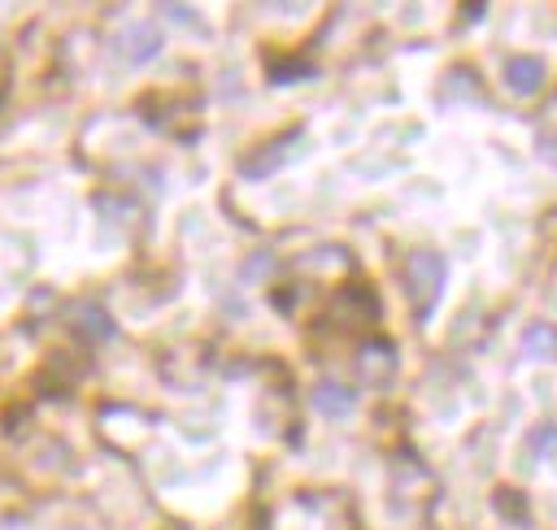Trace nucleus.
<instances>
[{"instance_id":"nucleus-7","label":"nucleus","mask_w":557,"mask_h":530,"mask_svg":"<svg viewBox=\"0 0 557 530\" xmlns=\"http://www.w3.org/2000/svg\"><path fill=\"white\" fill-rule=\"evenodd\" d=\"M70 317H78V321H74V330H78V335H87V339H109V335H113L109 313H104V308H96V304H74V313H70Z\"/></svg>"},{"instance_id":"nucleus-8","label":"nucleus","mask_w":557,"mask_h":530,"mask_svg":"<svg viewBox=\"0 0 557 530\" xmlns=\"http://www.w3.org/2000/svg\"><path fill=\"white\" fill-rule=\"evenodd\" d=\"M522 352L527 356H557V330L548 321H535L522 330Z\"/></svg>"},{"instance_id":"nucleus-6","label":"nucleus","mask_w":557,"mask_h":530,"mask_svg":"<svg viewBox=\"0 0 557 530\" xmlns=\"http://www.w3.org/2000/svg\"><path fill=\"white\" fill-rule=\"evenodd\" d=\"M392 369H396V356H392L387 343H379V339H374V343H361V352H357V374H361L370 387L387 382Z\"/></svg>"},{"instance_id":"nucleus-5","label":"nucleus","mask_w":557,"mask_h":530,"mask_svg":"<svg viewBox=\"0 0 557 530\" xmlns=\"http://www.w3.org/2000/svg\"><path fill=\"white\" fill-rule=\"evenodd\" d=\"M544 61L540 56H509L505 61V87L513 91V96H535L540 87H544Z\"/></svg>"},{"instance_id":"nucleus-1","label":"nucleus","mask_w":557,"mask_h":530,"mask_svg":"<svg viewBox=\"0 0 557 530\" xmlns=\"http://www.w3.org/2000/svg\"><path fill=\"white\" fill-rule=\"evenodd\" d=\"M444 256L440 252H413L409 265H405V278H409V295L418 304V313L426 317L435 304H440V291H444Z\"/></svg>"},{"instance_id":"nucleus-2","label":"nucleus","mask_w":557,"mask_h":530,"mask_svg":"<svg viewBox=\"0 0 557 530\" xmlns=\"http://www.w3.org/2000/svg\"><path fill=\"white\" fill-rule=\"evenodd\" d=\"M113 52H117L126 65H144V61H152V56L161 52V35H157L148 22H144V26L135 22V26H126V30L113 39Z\"/></svg>"},{"instance_id":"nucleus-3","label":"nucleus","mask_w":557,"mask_h":530,"mask_svg":"<svg viewBox=\"0 0 557 530\" xmlns=\"http://www.w3.org/2000/svg\"><path fill=\"white\" fill-rule=\"evenodd\" d=\"M296 139H300V130H292V135H283V139L261 143L257 152H248V156L239 161V174H244V178H265V174H274V169L287 161V143H296Z\"/></svg>"},{"instance_id":"nucleus-4","label":"nucleus","mask_w":557,"mask_h":530,"mask_svg":"<svg viewBox=\"0 0 557 530\" xmlns=\"http://www.w3.org/2000/svg\"><path fill=\"white\" fill-rule=\"evenodd\" d=\"M309 400H313V413H322V417H331V421H339V417H348V413L357 408V395H352L344 382H335V378L313 382Z\"/></svg>"},{"instance_id":"nucleus-9","label":"nucleus","mask_w":557,"mask_h":530,"mask_svg":"<svg viewBox=\"0 0 557 530\" xmlns=\"http://www.w3.org/2000/svg\"><path fill=\"white\" fill-rule=\"evenodd\" d=\"M265 269H270V252H257V256H252V261L239 269V278H244V282H252V278H261Z\"/></svg>"},{"instance_id":"nucleus-10","label":"nucleus","mask_w":557,"mask_h":530,"mask_svg":"<svg viewBox=\"0 0 557 530\" xmlns=\"http://www.w3.org/2000/svg\"><path fill=\"white\" fill-rule=\"evenodd\" d=\"M531 447H535V452H557V426L535 430V434H531Z\"/></svg>"}]
</instances>
